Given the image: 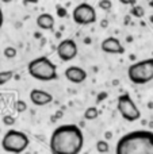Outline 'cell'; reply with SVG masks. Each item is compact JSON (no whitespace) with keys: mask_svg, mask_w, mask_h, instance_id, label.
<instances>
[{"mask_svg":"<svg viewBox=\"0 0 153 154\" xmlns=\"http://www.w3.org/2000/svg\"><path fill=\"white\" fill-rule=\"evenodd\" d=\"M14 75H15L14 70H2V72H0V87L7 84V82L14 77Z\"/></svg>","mask_w":153,"mask_h":154,"instance_id":"obj_14","label":"cell"},{"mask_svg":"<svg viewBox=\"0 0 153 154\" xmlns=\"http://www.w3.org/2000/svg\"><path fill=\"white\" fill-rule=\"evenodd\" d=\"M72 19L79 26H88L96 22V10L88 3H80L73 8Z\"/></svg>","mask_w":153,"mask_h":154,"instance_id":"obj_7","label":"cell"},{"mask_svg":"<svg viewBox=\"0 0 153 154\" xmlns=\"http://www.w3.org/2000/svg\"><path fill=\"white\" fill-rule=\"evenodd\" d=\"M27 72L33 79L38 81H53L57 79V66L46 56H41L31 60L27 65Z\"/></svg>","mask_w":153,"mask_h":154,"instance_id":"obj_3","label":"cell"},{"mask_svg":"<svg viewBox=\"0 0 153 154\" xmlns=\"http://www.w3.org/2000/svg\"><path fill=\"white\" fill-rule=\"evenodd\" d=\"M37 26L39 27L43 31H50V30L54 29V16L49 12H43L39 14L37 16V20H35Z\"/></svg>","mask_w":153,"mask_h":154,"instance_id":"obj_12","label":"cell"},{"mask_svg":"<svg viewBox=\"0 0 153 154\" xmlns=\"http://www.w3.org/2000/svg\"><path fill=\"white\" fill-rule=\"evenodd\" d=\"M3 123H4L5 126H12L14 123H15V118L11 116V115H5V116L3 118Z\"/></svg>","mask_w":153,"mask_h":154,"instance_id":"obj_21","label":"cell"},{"mask_svg":"<svg viewBox=\"0 0 153 154\" xmlns=\"http://www.w3.org/2000/svg\"><path fill=\"white\" fill-rule=\"evenodd\" d=\"M84 146V134L77 125H61L54 128L49 139L52 154H79Z\"/></svg>","mask_w":153,"mask_h":154,"instance_id":"obj_1","label":"cell"},{"mask_svg":"<svg viewBox=\"0 0 153 154\" xmlns=\"http://www.w3.org/2000/svg\"><path fill=\"white\" fill-rule=\"evenodd\" d=\"M98 5H99V8L103 11H110L111 7H113V3H111V0H100Z\"/></svg>","mask_w":153,"mask_h":154,"instance_id":"obj_18","label":"cell"},{"mask_svg":"<svg viewBox=\"0 0 153 154\" xmlns=\"http://www.w3.org/2000/svg\"><path fill=\"white\" fill-rule=\"evenodd\" d=\"M148 4H149V7H152V8H153V0H151V2H148Z\"/></svg>","mask_w":153,"mask_h":154,"instance_id":"obj_28","label":"cell"},{"mask_svg":"<svg viewBox=\"0 0 153 154\" xmlns=\"http://www.w3.org/2000/svg\"><path fill=\"white\" fill-rule=\"evenodd\" d=\"M123 5H134L137 4V0H119Z\"/></svg>","mask_w":153,"mask_h":154,"instance_id":"obj_22","label":"cell"},{"mask_svg":"<svg viewBox=\"0 0 153 154\" xmlns=\"http://www.w3.org/2000/svg\"><path fill=\"white\" fill-rule=\"evenodd\" d=\"M100 49H102V51H105L107 54H123L125 53L123 45L115 37H107L106 39H103L102 43H100Z\"/></svg>","mask_w":153,"mask_h":154,"instance_id":"obj_9","label":"cell"},{"mask_svg":"<svg viewBox=\"0 0 153 154\" xmlns=\"http://www.w3.org/2000/svg\"><path fill=\"white\" fill-rule=\"evenodd\" d=\"M127 77L136 85L148 84L153 80V58H146L132 64L127 69Z\"/></svg>","mask_w":153,"mask_h":154,"instance_id":"obj_4","label":"cell"},{"mask_svg":"<svg viewBox=\"0 0 153 154\" xmlns=\"http://www.w3.org/2000/svg\"><path fill=\"white\" fill-rule=\"evenodd\" d=\"M56 53L61 61H64V62L72 61L73 58H76V56H77V53H79L77 43H76L73 39H70V38L62 39L61 42L57 45Z\"/></svg>","mask_w":153,"mask_h":154,"instance_id":"obj_8","label":"cell"},{"mask_svg":"<svg viewBox=\"0 0 153 154\" xmlns=\"http://www.w3.org/2000/svg\"><path fill=\"white\" fill-rule=\"evenodd\" d=\"M151 22H152V23H153V15L151 16Z\"/></svg>","mask_w":153,"mask_h":154,"instance_id":"obj_30","label":"cell"},{"mask_svg":"<svg viewBox=\"0 0 153 154\" xmlns=\"http://www.w3.org/2000/svg\"><path fill=\"white\" fill-rule=\"evenodd\" d=\"M148 2H151V0H148Z\"/></svg>","mask_w":153,"mask_h":154,"instance_id":"obj_31","label":"cell"},{"mask_svg":"<svg viewBox=\"0 0 153 154\" xmlns=\"http://www.w3.org/2000/svg\"><path fill=\"white\" fill-rule=\"evenodd\" d=\"M2 2H3V3H5V4H8V3H11L12 0H2Z\"/></svg>","mask_w":153,"mask_h":154,"instance_id":"obj_27","label":"cell"},{"mask_svg":"<svg viewBox=\"0 0 153 154\" xmlns=\"http://www.w3.org/2000/svg\"><path fill=\"white\" fill-rule=\"evenodd\" d=\"M102 26H103V27L107 26V20H103V22H102Z\"/></svg>","mask_w":153,"mask_h":154,"instance_id":"obj_26","label":"cell"},{"mask_svg":"<svg viewBox=\"0 0 153 154\" xmlns=\"http://www.w3.org/2000/svg\"><path fill=\"white\" fill-rule=\"evenodd\" d=\"M56 14L58 18H67L68 16V11L65 7H62V5H56Z\"/></svg>","mask_w":153,"mask_h":154,"instance_id":"obj_19","label":"cell"},{"mask_svg":"<svg viewBox=\"0 0 153 154\" xmlns=\"http://www.w3.org/2000/svg\"><path fill=\"white\" fill-rule=\"evenodd\" d=\"M30 139L23 131L19 130H8L3 135L2 139V149L5 153L11 154H20L29 147Z\"/></svg>","mask_w":153,"mask_h":154,"instance_id":"obj_5","label":"cell"},{"mask_svg":"<svg viewBox=\"0 0 153 154\" xmlns=\"http://www.w3.org/2000/svg\"><path fill=\"white\" fill-rule=\"evenodd\" d=\"M3 23H4V15H3V11H2V8H0V29H2Z\"/></svg>","mask_w":153,"mask_h":154,"instance_id":"obj_24","label":"cell"},{"mask_svg":"<svg viewBox=\"0 0 153 154\" xmlns=\"http://www.w3.org/2000/svg\"><path fill=\"white\" fill-rule=\"evenodd\" d=\"M39 0H23V4L24 5H29V4H37Z\"/></svg>","mask_w":153,"mask_h":154,"instance_id":"obj_23","label":"cell"},{"mask_svg":"<svg viewBox=\"0 0 153 154\" xmlns=\"http://www.w3.org/2000/svg\"><path fill=\"white\" fill-rule=\"evenodd\" d=\"M115 154H153V131L134 130L119 138Z\"/></svg>","mask_w":153,"mask_h":154,"instance_id":"obj_2","label":"cell"},{"mask_svg":"<svg viewBox=\"0 0 153 154\" xmlns=\"http://www.w3.org/2000/svg\"><path fill=\"white\" fill-rule=\"evenodd\" d=\"M96 150L99 152L100 154H106L110 152V145L106 139H102V141H98L96 142Z\"/></svg>","mask_w":153,"mask_h":154,"instance_id":"obj_16","label":"cell"},{"mask_svg":"<svg viewBox=\"0 0 153 154\" xmlns=\"http://www.w3.org/2000/svg\"><path fill=\"white\" fill-rule=\"evenodd\" d=\"M130 15L134 16V18H142V16L145 15V10H144V7H141V5L134 4L130 8Z\"/></svg>","mask_w":153,"mask_h":154,"instance_id":"obj_15","label":"cell"},{"mask_svg":"<svg viewBox=\"0 0 153 154\" xmlns=\"http://www.w3.org/2000/svg\"><path fill=\"white\" fill-rule=\"evenodd\" d=\"M106 138H111V133H106Z\"/></svg>","mask_w":153,"mask_h":154,"instance_id":"obj_29","label":"cell"},{"mask_svg":"<svg viewBox=\"0 0 153 154\" xmlns=\"http://www.w3.org/2000/svg\"><path fill=\"white\" fill-rule=\"evenodd\" d=\"M3 54H4L5 58L11 60V58H15L18 51H16V49L14 48V46H7V48L4 49V51H3Z\"/></svg>","mask_w":153,"mask_h":154,"instance_id":"obj_17","label":"cell"},{"mask_svg":"<svg viewBox=\"0 0 153 154\" xmlns=\"http://www.w3.org/2000/svg\"><path fill=\"white\" fill-rule=\"evenodd\" d=\"M117 109L122 119L126 122H136L141 118V111L129 93H122L117 99Z\"/></svg>","mask_w":153,"mask_h":154,"instance_id":"obj_6","label":"cell"},{"mask_svg":"<svg viewBox=\"0 0 153 154\" xmlns=\"http://www.w3.org/2000/svg\"><path fill=\"white\" fill-rule=\"evenodd\" d=\"M99 116V109L96 107H88L84 111V119L86 120H95Z\"/></svg>","mask_w":153,"mask_h":154,"instance_id":"obj_13","label":"cell"},{"mask_svg":"<svg viewBox=\"0 0 153 154\" xmlns=\"http://www.w3.org/2000/svg\"><path fill=\"white\" fill-rule=\"evenodd\" d=\"M15 109L18 112H24L27 109V104H26V101H23V100H18L15 103Z\"/></svg>","mask_w":153,"mask_h":154,"instance_id":"obj_20","label":"cell"},{"mask_svg":"<svg viewBox=\"0 0 153 154\" xmlns=\"http://www.w3.org/2000/svg\"><path fill=\"white\" fill-rule=\"evenodd\" d=\"M64 76L67 77L68 81H70L72 84H81L87 80V72L86 69H83L81 66L77 65H70L65 69Z\"/></svg>","mask_w":153,"mask_h":154,"instance_id":"obj_10","label":"cell"},{"mask_svg":"<svg viewBox=\"0 0 153 154\" xmlns=\"http://www.w3.org/2000/svg\"><path fill=\"white\" fill-rule=\"evenodd\" d=\"M106 96H107V93H102V95H98V103H99V101H102L103 97H106Z\"/></svg>","mask_w":153,"mask_h":154,"instance_id":"obj_25","label":"cell"},{"mask_svg":"<svg viewBox=\"0 0 153 154\" xmlns=\"http://www.w3.org/2000/svg\"><path fill=\"white\" fill-rule=\"evenodd\" d=\"M30 101L37 107L48 106V104H50L53 101V95L42 89H31V92H30Z\"/></svg>","mask_w":153,"mask_h":154,"instance_id":"obj_11","label":"cell"}]
</instances>
